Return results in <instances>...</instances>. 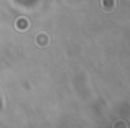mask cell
I'll list each match as a JSON object with an SVG mask.
<instances>
[{"instance_id":"cell-1","label":"cell","mask_w":130,"mask_h":128,"mask_svg":"<svg viewBox=\"0 0 130 128\" xmlns=\"http://www.w3.org/2000/svg\"><path fill=\"white\" fill-rule=\"evenodd\" d=\"M17 26H18V30H20V31H25V30L28 28V20L20 18L18 22H17Z\"/></svg>"},{"instance_id":"cell-2","label":"cell","mask_w":130,"mask_h":128,"mask_svg":"<svg viewBox=\"0 0 130 128\" xmlns=\"http://www.w3.org/2000/svg\"><path fill=\"white\" fill-rule=\"evenodd\" d=\"M48 41H50V39H48L44 35H40V36H38V45H40V46H46Z\"/></svg>"}]
</instances>
